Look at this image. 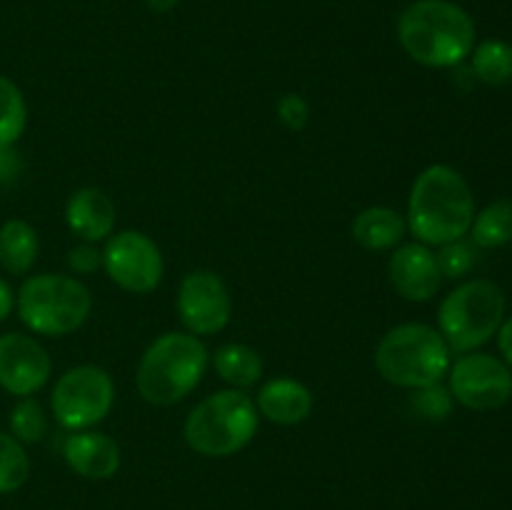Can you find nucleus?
Masks as SVG:
<instances>
[{"label":"nucleus","instance_id":"nucleus-7","mask_svg":"<svg viewBox=\"0 0 512 510\" xmlns=\"http://www.w3.org/2000/svg\"><path fill=\"white\" fill-rule=\"evenodd\" d=\"M508 298L493 280L473 278L455 285L438 308V330L453 353H473L498 335Z\"/></svg>","mask_w":512,"mask_h":510},{"label":"nucleus","instance_id":"nucleus-27","mask_svg":"<svg viewBox=\"0 0 512 510\" xmlns=\"http://www.w3.org/2000/svg\"><path fill=\"white\" fill-rule=\"evenodd\" d=\"M275 113H278L280 123L288 130H293V133H298V130H303L310 123V105L298 93H285L278 100V105H275Z\"/></svg>","mask_w":512,"mask_h":510},{"label":"nucleus","instance_id":"nucleus-25","mask_svg":"<svg viewBox=\"0 0 512 510\" xmlns=\"http://www.w3.org/2000/svg\"><path fill=\"white\" fill-rule=\"evenodd\" d=\"M435 258H438V268L443 278L460 280L473 273L475 263H478V245L465 238L453 240V243L440 245Z\"/></svg>","mask_w":512,"mask_h":510},{"label":"nucleus","instance_id":"nucleus-26","mask_svg":"<svg viewBox=\"0 0 512 510\" xmlns=\"http://www.w3.org/2000/svg\"><path fill=\"white\" fill-rule=\"evenodd\" d=\"M410 405H413V410L423 420L440 423V420H445L450 413H453L455 400H453V395H450L448 385L435 383V385H428V388L413 390Z\"/></svg>","mask_w":512,"mask_h":510},{"label":"nucleus","instance_id":"nucleus-2","mask_svg":"<svg viewBox=\"0 0 512 510\" xmlns=\"http://www.w3.org/2000/svg\"><path fill=\"white\" fill-rule=\"evenodd\" d=\"M398 40L425 68H458L478 40L473 15L453 0H415L400 13Z\"/></svg>","mask_w":512,"mask_h":510},{"label":"nucleus","instance_id":"nucleus-31","mask_svg":"<svg viewBox=\"0 0 512 510\" xmlns=\"http://www.w3.org/2000/svg\"><path fill=\"white\" fill-rule=\"evenodd\" d=\"M178 3L180 0H145V5H148L153 13H170Z\"/></svg>","mask_w":512,"mask_h":510},{"label":"nucleus","instance_id":"nucleus-24","mask_svg":"<svg viewBox=\"0 0 512 510\" xmlns=\"http://www.w3.org/2000/svg\"><path fill=\"white\" fill-rule=\"evenodd\" d=\"M10 435L18 443L30 445L40 443L48 435V413L43 405L30 395V398H18V403L10 410Z\"/></svg>","mask_w":512,"mask_h":510},{"label":"nucleus","instance_id":"nucleus-12","mask_svg":"<svg viewBox=\"0 0 512 510\" xmlns=\"http://www.w3.org/2000/svg\"><path fill=\"white\" fill-rule=\"evenodd\" d=\"M53 363L33 335H0V388L15 398H30L48 385Z\"/></svg>","mask_w":512,"mask_h":510},{"label":"nucleus","instance_id":"nucleus-1","mask_svg":"<svg viewBox=\"0 0 512 510\" xmlns=\"http://www.w3.org/2000/svg\"><path fill=\"white\" fill-rule=\"evenodd\" d=\"M475 218V195L463 173L443 163L428 165L415 178L405 223L415 240L430 248L465 238Z\"/></svg>","mask_w":512,"mask_h":510},{"label":"nucleus","instance_id":"nucleus-22","mask_svg":"<svg viewBox=\"0 0 512 510\" xmlns=\"http://www.w3.org/2000/svg\"><path fill=\"white\" fill-rule=\"evenodd\" d=\"M25 125H28V103L23 90L8 75H0V150L13 148L25 133Z\"/></svg>","mask_w":512,"mask_h":510},{"label":"nucleus","instance_id":"nucleus-29","mask_svg":"<svg viewBox=\"0 0 512 510\" xmlns=\"http://www.w3.org/2000/svg\"><path fill=\"white\" fill-rule=\"evenodd\" d=\"M498 350H500V358L505 360V365L512 370V315L510 318L503 320V325H500L498 330Z\"/></svg>","mask_w":512,"mask_h":510},{"label":"nucleus","instance_id":"nucleus-28","mask_svg":"<svg viewBox=\"0 0 512 510\" xmlns=\"http://www.w3.org/2000/svg\"><path fill=\"white\" fill-rule=\"evenodd\" d=\"M65 263H68L70 275H90L103 268V253L95 248V243H80L68 250Z\"/></svg>","mask_w":512,"mask_h":510},{"label":"nucleus","instance_id":"nucleus-23","mask_svg":"<svg viewBox=\"0 0 512 510\" xmlns=\"http://www.w3.org/2000/svg\"><path fill=\"white\" fill-rule=\"evenodd\" d=\"M30 478V458L25 445L10 433L0 430V495H10L23 488Z\"/></svg>","mask_w":512,"mask_h":510},{"label":"nucleus","instance_id":"nucleus-21","mask_svg":"<svg viewBox=\"0 0 512 510\" xmlns=\"http://www.w3.org/2000/svg\"><path fill=\"white\" fill-rule=\"evenodd\" d=\"M468 235L483 250L503 248L512 243V200H493L483 210H478Z\"/></svg>","mask_w":512,"mask_h":510},{"label":"nucleus","instance_id":"nucleus-18","mask_svg":"<svg viewBox=\"0 0 512 510\" xmlns=\"http://www.w3.org/2000/svg\"><path fill=\"white\" fill-rule=\"evenodd\" d=\"M40 255L38 230L28 220L10 218L0 225V268L10 275H25L33 270Z\"/></svg>","mask_w":512,"mask_h":510},{"label":"nucleus","instance_id":"nucleus-14","mask_svg":"<svg viewBox=\"0 0 512 510\" xmlns=\"http://www.w3.org/2000/svg\"><path fill=\"white\" fill-rule=\"evenodd\" d=\"M118 210H115L113 198L105 190L78 188L65 203V223L70 233L78 235L83 243H100L108 240L115 230Z\"/></svg>","mask_w":512,"mask_h":510},{"label":"nucleus","instance_id":"nucleus-11","mask_svg":"<svg viewBox=\"0 0 512 510\" xmlns=\"http://www.w3.org/2000/svg\"><path fill=\"white\" fill-rule=\"evenodd\" d=\"M175 310H178L180 323L185 325V333L205 338V335H215L228 328L230 315H233V298L218 273L193 270L180 280Z\"/></svg>","mask_w":512,"mask_h":510},{"label":"nucleus","instance_id":"nucleus-5","mask_svg":"<svg viewBox=\"0 0 512 510\" xmlns=\"http://www.w3.org/2000/svg\"><path fill=\"white\" fill-rule=\"evenodd\" d=\"M260 425L255 400L245 390H215L188 413L183 438L205 458H230L248 448Z\"/></svg>","mask_w":512,"mask_h":510},{"label":"nucleus","instance_id":"nucleus-15","mask_svg":"<svg viewBox=\"0 0 512 510\" xmlns=\"http://www.w3.org/2000/svg\"><path fill=\"white\" fill-rule=\"evenodd\" d=\"M63 458L88 480H108L120 470V448L110 435L98 430H75L65 438Z\"/></svg>","mask_w":512,"mask_h":510},{"label":"nucleus","instance_id":"nucleus-17","mask_svg":"<svg viewBox=\"0 0 512 510\" xmlns=\"http://www.w3.org/2000/svg\"><path fill=\"white\" fill-rule=\"evenodd\" d=\"M405 215L398 210L388 208V205H370V208L360 210L353 220V235L355 243L365 250H393L405 238Z\"/></svg>","mask_w":512,"mask_h":510},{"label":"nucleus","instance_id":"nucleus-6","mask_svg":"<svg viewBox=\"0 0 512 510\" xmlns=\"http://www.w3.org/2000/svg\"><path fill=\"white\" fill-rule=\"evenodd\" d=\"M15 310L33 335L63 338L83 328L93 310V295L75 275H30L15 293Z\"/></svg>","mask_w":512,"mask_h":510},{"label":"nucleus","instance_id":"nucleus-3","mask_svg":"<svg viewBox=\"0 0 512 510\" xmlns=\"http://www.w3.org/2000/svg\"><path fill=\"white\" fill-rule=\"evenodd\" d=\"M208 348L198 335L163 333L145 348L135 385L145 403L168 408L188 398L208 370Z\"/></svg>","mask_w":512,"mask_h":510},{"label":"nucleus","instance_id":"nucleus-4","mask_svg":"<svg viewBox=\"0 0 512 510\" xmlns=\"http://www.w3.org/2000/svg\"><path fill=\"white\" fill-rule=\"evenodd\" d=\"M450 365L453 350L438 328L425 323L395 325L375 348V368L395 388L418 390L443 383Z\"/></svg>","mask_w":512,"mask_h":510},{"label":"nucleus","instance_id":"nucleus-19","mask_svg":"<svg viewBox=\"0 0 512 510\" xmlns=\"http://www.w3.org/2000/svg\"><path fill=\"white\" fill-rule=\"evenodd\" d=\"M213 365L220 380L238 390H248L255 383H260L265 370V363L258 350L243 343L220 345L213 355Z\"/></svg>","mask_w":512,"mask_h":510},{"label":"nucleus","instance_id":"nucleus-20","mask_svg":"<svg viewBox=\"0 0 512 510\" xmlns=\"http://www.w3.org/2000/svg\"><path fill=\"white\" fill-rule=\"evenodd\" d=\"M470 75L485 85H508L512 80V45L500 38L475 43L470 53Z\"/></svg>","mask_w":512,"mask_h":510},{"label":"nucleus","instance_id":"nucleus-9","mask_svg":"<svg viewBox=\"0 0 512 510\" xmlns=\"http://www.w3.org/2000/svg\"><path fill=\"white\" fill-rule=\"evenodd\" d=\"M448 390L455 403L468 410H500L512 398V370L498 355L483 350L463 353L450 365Z\"/></svg>","mask_w":512,"mask_h":510},{"label":"nucleus","instance_id":"nucleus-13","mask_svg":"<svg viewBox=\"0 0 512 510\" xmlns=\"http://www.w3.org/2000/svg\"><path fill=\"white\" fill-rule=\"evenodd\" d=\"M388 278L395 293L413 303H425V300L435 298L445 280L438 268L435 250L418 240L393 250L388 260Z\"/></svg>","mask_w":512,"mask_h":510},{"label":"nucleus","instance_id":"nucleus-30","mask_svg":"<svg viewBox=\"0 0 512 510\" xmlns=\"http://www.w3.org/2000/svg\"><path fill=\"white\" fill-rule=\"evenodd\" d=\"M15 310V290L10 288V283L5 278H0V323L10 318V313Z\"/></svg>","mask_w":512,"mask_h":510},{"label":"nucleus","instance_id":"nucleus-16","mask_svg":"<svg viewBox=\"0 0 512 510\" xmlns=\"http://www.w3.org/2000/svg\"><path fill=\"white\" fill-rule=\"evenodd\" d=\"M315 398L305 383L295 378L268 380L255 395V408L268 423L275 425H300L313 415Z\"/></svg>","mask_w":512,"mask_h":510},{"label":"nucleus","instance_id":"nucleus-10","mask_svg":"<svg viewBox=\"0 0 512 510\" xmlns=\"http://www.w3.org/2000/svg\"><path fill=\"white\" fill-rule=\"evenodd\" d=\"M103 270L125 293H153L165 275V260L150 235L120 230L103 248Z\"/></svg>","mask_w":512,"mask_h":510},{"label":"nucleus","instance_id":"nucleus-8","mask_svg":"<svg viewBox=\"0 0 512 510\" xmlns=\"http://www.w3.org/2000/svg\"><path fill=\"white\" fill-rule=\"evenodd\" d=\"M115 403V383L100 365H75L55 380L50 410L60 428L90 430L103 423Z\"/></svg>","mask_w":512,"mask_h":510}]
</instances>
